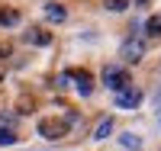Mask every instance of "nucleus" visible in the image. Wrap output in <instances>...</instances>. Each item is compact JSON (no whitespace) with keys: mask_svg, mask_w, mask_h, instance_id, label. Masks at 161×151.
I'll list each match as a JSON object with an SVG mask.
<instances>
[{"mask_svg":"<svg viewBox=\"0 0 161 151\" xmlns=\"http://www.w3.org/2000/svg\"><path fill=\"white\" fill-rule=\"evenodd\" d=\"M19 113H32V100H29V97L19 100Z\"/></svg>","mask_w":161,"mask_h":151,"instance_id":"nucleus-14","label":"nucleus"},{"mask_svg":"<svg viewBox=\"0 0 161 151\" xmlns=\"http://www.w3.org/2000/svg\"><path fill=\"white\" fill-rule=\"evenodd\" d=\"M103 84L110 90H123V87H129V71L119 67V64H106L103 67Z\"/></svg>","mask_w":161,"mask_h":151,"instance_id":"nucleus-1","label":"nucleus"},{"mask_svg":"<svg viewBox=\"0 0 161 151\" xmlns=\"http://www.w3.org/2000/svg\"><path fill=\"white\" fill-rule=\"evenodd\" d=\"M106 3V10H113V13H123L126 7H129V0H103Z\"/></svg>","mask_w":161,"mask_h":151,"instance_id":"nucleus-11","label":"nucleus"},{"mask_svg":"<svg viewBox=\"0 0 161 151\" xmlns=\"http://www.w3.org/2000/svg\"><path fill=\"white\" fill-rule=\"evenodd\" d=\"M45 16L52 23H64V16H68V10H64L61 3H45Z\"/></svg>","mask_w":161,"mask_h":151,"instance_id":"nucleus-7","label":"nucleus"},{"mask_svg":"<svg viewBox=\"0 0 161 151\" xmlns=\"http://www.w3.org/2000/svg\"><path fill=\"white\" fill-rule=\"evenodd\" d=\"M142 55H145V42H142L139 35H129L126 42H123V58L129 64H136V61H142Z\"/></svg>","mask_w":161,"mask_h":151,"instance_id":"nucleus-4","label":"nucleus"},{"mask_svg":"<svg viewBox=\"0 0 161 151\" xmlns=\"http://www.w3.org/2000/svg\"><path fill=\"white\" fill-rule=\"evenodd\" d=\"M16 23H19V10L0 7V26H16Z\"/></svg>","mask_w":161,"mask_h":151,"instance_id":"nucleus-8","label":"nucleus"},{"mask_svg":"<svg viewBox=\"0 0 161 151\" xmlns=\"http://www.w3.org/2000/svg\"><path fill=\"white\" fill-rule=\"evenodd\" d=\"M145 32H148V35H161V16H158V13H155V16H148Z\"/></svg>","mask_w":161,"mask_h":151,"instance_id":"nucleus-10","label":"nucleus"},{"mask_svg":"<svg viewBox=\"0 0 161 151\" xmlns=\"http://www.w3.org/2000/svg\"><path fill=\"white\" fill-rule=\"evenodd\" d=\"M7 55H10V45H3V42H0V58H7Z\"/></svg>","mask_w":161,"mask_h":151,"instance_id":"nucleus-15","label":"nucleus"},{"mask_svg":"<svg viewBox=\"0 0 161 151\" xmlns=\"http://www.w3.org/2000/svg\"><path fill=\"white\" fill-rule=\"evenodd\" d=\"M26 42H29V45H48V42H52V32H45V29H29V32H26Z\"/></svg>","mask_w":161,"mask_h":151,"instance_id":"nucleus-6","label":"nucleus"},{"mask_svg":"<svg viewBox=\"0 0 161 151\" xmlns=\"http://www.w3.org/2000/svg\"><path fill=\"white\" fill-rule=\"evenodd\" d=\"M39 135H45V138L58 142L68 135V119H42L39 122Z\"/></svg>","mask_w":161,"mask_h":151,"instance_id":"nucleus-2","label":"nucleus"},{"mask_svg":"<svg viewBox=\"0 0 161 151\" xmlns=\"http://www.w3.org/2000/svg\"><path fill=\"white\" fill-rule=\"evenodd\" d=\"M110 132H113V119L106 116V119H100V126H97V132H93V138H110Z\"/></svg>","mask_w":161,"mask_h":151,"instance_id":"nucleus-9","label":"nucleus"},{"mask_svg":"<svg viewBox=\"0 0 161 151\" xmlns=\"http://www.w3.org/2000/svg\"><path fill=\"white\" fill-rule=\"evenodd\" d=\"M142 103V93H139V87H123V90H116V106L119 109H136Z\"/></svg>","mask_w":161,"mask_h":151,"instance_id":"nucleus-3","label":"nucleus"},{"mask_svg":"<svg viewBox=\"0 0 161 151\" xmlns=\"http://www.w3.org/2000/svg\"><path fill=\"white\" fill-rule=\"evenodd\" d=\"M119 138H123V145H126V148H139V145H142L136 135H119Z\"/></svg>","mask_w":161,"mask_h":151,"instance_id":"nucleus-13","label":"nucleus"},{"mask_svg":"<svg viewBox=\"0 0 161 151\" xmlns=\"http://www.w3.org/2000/svg\"><path fill=\"white\" fill-rule=\"evenodd\" d=\"M16 142V132H10V129H0V145H13Z\"/></svg>","mask_w":161,"mask_h":151,"instance_id":"nucleus-12","label":"nucleus"},{"mask_svg":"<svg viewBox=\"0 0 161 151\" xmlns=\"http://www.w3.org/2000/svg\"><path fill=\"white\" fill-rule=\"evenodd\" d=\"M68 74H71V80H77V90L84 93V97H90V90H93V77H90V71L74 67V71H68Z\"/></svg>","mask_w":161,"mask_h":151,"instance_id":"nucleus-5","label":"nucleus"}]
</instances>
